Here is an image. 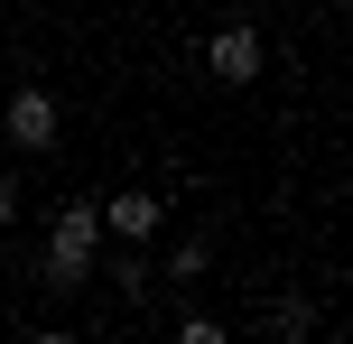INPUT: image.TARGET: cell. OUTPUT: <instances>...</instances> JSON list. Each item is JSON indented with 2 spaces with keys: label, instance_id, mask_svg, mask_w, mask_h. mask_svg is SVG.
Instances as JSON below:
<instances>
[{
  "label": "cell",
  "instance_id": "12",
  "mask_svg": "<svg viewBox=\"0 0 353 344\" xmlns=\"http://www.w3.org/2000/svg\"><path fill=\"white\" fill-rule=\"evenodd\" d=\"M223 10H242V0H223Z\"/></svg>",
  "mask_w": 353,
  "mask_h": 344
},
{
  "label": "cell",
  "instance_id": "8",
  "mask_svg": "<svg viewBox=\"0 0 353 344\" xmlns=\"http://www.w3.org/2000/svg\"><path fill=\"white\" fill-rule=\"evenodd\" d=\"M205 261H214L205 242H176V252H168V279H176V289H186V279H205Z\"/></svg>",
  "mask_w": 353,
  "mask_h": 344
},
{
  "label": "cell",
  "instance_id": "1",
  "mask_svg": "<svg viewBox=\"0 0 353 344\" xmlns=\"http://www.w3.org/2000/svg\"><path fill=\"white\" fill-rule=\"evenodd\" d=\"M93 261H103V196H65L47 214V261H37V279L65 298V289L93 279Z\"/></svg>",
  "mask_w": 353,
  "mask_h": 344
},
{
  "label": "cell",
  "instance_id": "9",
  "mask_svg": "<svg viewBox=\"0 0 353 344\" xmlns=\"http://www.w3.org/2000/svg\"><path fill=\"white\" fill-rule=\"evenodd\" d=\"M19 223V177H0V233Z\"/></svg>",
  "mask_w": 353,
  "mask_h": 344
},
{
  "label": "cell",
  "instance_id": "11",
  "mask_svg": "<svg viewBox=\"0 0 353 344\" xmlns=\"http://www.w3.org/2000/svg\"><path fill=\"white\" fill-rule=\"evenodd\" d=\"M325 10H344V0H325Z\"/></svg>",
  "mask_w": 353,
  "mask_h": 344
},
{
  "label": "cell",
  "instance_id": "5",
  "mask_svg": "<svg viewBox=\"0 0 353 344\" xmlns=\"http://www.w3.org/2000/svg\"><path fill=\"white\" fill-rule=\"evenodd\" d=\"M93 270H112V289H121V298H149V252H130V242H121L112 261H93Z\"/></svg>",
  "mask_w": 353,
  "mask_h": 344
},
{
  "label": "cell",
  "instance_id": "3",
  "mask_svg": "<svg viewBox=\"0 0 353 344\" xmlns=\"http://www.w3.org/2000/svg\"><path fill=\"white\" fill-rule=\"evenodd\" d=\"M261 65H270V37L251 28L242 10H223V28L205 37V74H214V84H232V93H242V84H261Z\"/></svg>",
  "mask_w": 353,
  "mask_h": 344
},
{
  "label": "cell",
  "instance_id": "6",
  "mask_svg": "<svg viewBox=\"0 0 353 344\" xmlns=\"http://www.w3.org/2000/svg\"><path fill=\"white\" fill-rule=\"evenodd\" d=\"M270 326H279V344H307V335H316V307H307V298H279Z\"/></svg>",
  "mask_w": 353,
  "mask_h": 344
},
{
  "label": "cell",
  "instance_id": "7",
  "mask_svg": "<svg viewBox=\"0 0 353 344\" xmlns=\"http://www.w3.org/2000/svg\"><path fill=\"white\" fill-rule=\"evenodd\" d=\"M176 344H232V326L205 316V307H186V316H176Z\"/></svg>",
  "mask_w": 353,
  "mask_h": 344
},
{
  "label": "cell",
  "instance_id": "4",
  "mask_svg": "<svg viewBox=\"0 0 353 344\" xmlns=\"http://www.w3.org/2000/svg\"><path fill=\"white\" fill-rule=\"evenodd\" d=\"M159 223H168V205L149 196V186H112V196H103V242L149 252V242H159Z\"/></svg>",
  "mask_w": 353,
  "mask_h": 344
},
{
  "label": "cell",
  "instance_id": "2",
  "mask_svg": "<svg viewBox=\"0 0 353 344\" xmlns=\"http://www.w3.org/2000/svg\"><path fill=\"white\" fill-rule=\"evenodd\" d=\"M56 130H65V112H56L47 84H10V93H0V140H10L19 159H47Z\"/></svg>",
  "mask_w": 353,
  "mask_h": 344
},
{
  "label": "cell",
  "instance_id": "10",
  "mask_svg": "<svg viewBox=\"0 0 353 344\" xmlns=\"http://www.w3.org/2000/svg\"><path fill=\"white\" fill-rule=\"evenodd\" d=\"M28 344H84V335H74V326H37Z\"/></svg>",
  "mask_w": 353,
  "mask_h": 344
}]
</instances>
